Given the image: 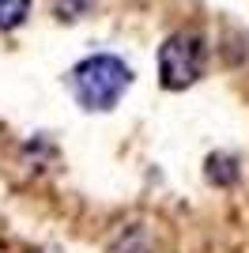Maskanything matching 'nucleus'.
Wrapping results in <instances>:
<instances>
[{"mask_svg": "<svg viewBox=\"0 0 249 253\" xmlns=\"http://www.w3.org/2000/svg\"><path fill=\"white\" fill-rule=\"evenodd\" d=\"M128 84H132V68L114 53H94L68 72V87H72L76 102L91 114L114 110L121 102V95L128 91Z\"/></svg>", "mask_w": 249, "mask_h": 253, "instance_id": "obj_1", "label": "nucleus"}, {"mask_svg": "<svg viewBox=\"0 0 249 253\" xmlns=\"http://www.w3.org/2000/svg\"><path fill=\"white\" fill-rule=\"evenodd\" d=\"M204 38L197 31H174L159 45V84L166 91H185L204 76Z\"/></svg>", "mask_w": 249, "mask_h": 253, "instance_id": "obj_2", "label": "nucleus"}, {"mask_svg": "<svg viewBox=\"0 0 249 253\" xmlns=\"http://www.w3.org/2000/svg\"><path fill=\"white\" fill-rule=\"evenodd\" d=\"M31 15V0H0V31H15Z\"/></svg>", "mask_w": 249, "mask_h": 253, "instance_id": "obj_3", "label": "nucleus"}, {"mask_svg": "<svg viewBox=\"0 0 249 253\" xmlns=\"http://www.w3.org/2000/svg\"><path fill=\"white\" fill-rule=\"evenodd\" d=\"M91 4L94 0H57V15H61L64 23H76V19H83V15L91 11Z\"/></svg>", "mask_w": 249, "mask_h": 253, "instance_id": "obj_4", "label": "nucleus"}]
</instances>
